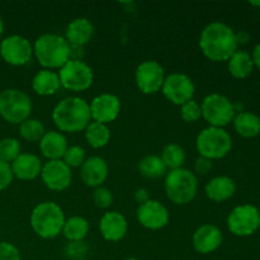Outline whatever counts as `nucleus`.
Returning a JSON list of instances; mask_svg holds the SVG:
<instances>
[{"label": "nucleus", "instance_id": "nucleus-1", "mask_svg": "<svg viewBox=\"0 0 260 260\" xmlns=\"http://www.w3.org/2000/svg\"><path fill=\"white\" fill-rule=\"evenodd\" d=\"M235 30L222 22H212L206 25L200 36V48L211 61L221 62L238 51Z\"/></svg>", "mask_w": 260, "mask_h": 260}, {"label": "nucleus", "instance_id": "nucleus-2", "mask_svg": "<svg viewBox=\"0 0 260 260\" xmlns=\"http://www.w3.org/2000/svg\"><path fill=\"white\" fill-rule=\"evenodd\" d=\"M52 121L60 132L75 134L85 131L91 122L90 107L80 96H68L58 102L52 111Z\"/></svg>", "mask_w": 260, "mask_h": 260}, {"label": "nucleus", "instance_id": "nucleus-3", "mask_svg": "<svg viewBox=\"0 0 260 260\" xmlns=\"http://www.w3.org/2000/svg\"><path fill=\"white\" fill-rule=\"evenodd\" d=\"M71 46L62 36L55 33H45L36 40L33 45V55L38 63L47 70H60L70 60Z\"/></svg>", "mask_w": 260, "mask_h": 260}, {"label": "nucleus", "instance_id": "nucleus-4", "mask_svg": "<svg viewBox=\"0 0 260 260\" xmlns=\"http://www.w3.org/2000/svg\"><path fill=\"white\" fill-rule=\"evenodd\" d=\"M65 213L57 203L52 201L42 202L33 208L30 213V226L36 235L42 239H55L62 233Z\"/></svg>", "mask_w": 260, "mask_h": 260}, {"label": "nucleus", "instance_id": "nucleus-5", "mask_svg": "<svg viewBox=\"0 0 260 260\" xmlns=\"http://www.w3.org/2000/svg\"><path fill=\"white\" fill-rule=\"evenodd\" d=\"M164 188L170 202L184 206L192 202L197 196L198 179L194 173L185 168L169 170L165 175Z\"/></svg>", "mask_w": 260, "mask_h": 260}, {"label": "nucleus", "instance_id": "nucleus-6", "mask_svg": "<svg viewBox=\"0 0 260 260\" xmlns=\"http://www.w3.org/2000/svg\"><path fill=\"white\" fill-rule=\"evenodd\" d=\"M196 147L200 156L207 157L213 161L222 159L231 151L233 139L225 128L210 126L198 134Z\"/></svg>", "mask_w": 260, "mask_h": 260}, {"label": "nucleus", "instance_id": "nucleus-7", "mask_svg": "<svg viewBox=\"0 0 260 260\" xmlns=\"http://www.w3.org/2000/svg\"><path fill=\"white\" fill-rule=\"evenodd\" d=\"M32 102L27 93L19 89H5L0 93V116L12 124H20L29 118Z\"/></svg>", "mask_w": 260, "mask_h": 260}, {"label": "nucleus", "instance_id": "nucleus-8", "mask_svg": "<svg viewBox=\"0 0 260 260\" xmlns=\"http://www.w3.org/2000/svg\"><path fill=\"white\" fill-rule=\"evenodd\" d=\"M202 118L210 124L211 127H220L223 128L231 123L235 117L234 104L228 96L221 94L213 93L205 96L201 104Z\"/></svg>", "mask_w": 260, "mask_h": 260}, {"label": "nucleus", "instance_id": "nucleus-9", "mask_svg": "<svg viewBox=\"0 0 260 260\" xmlns=\"http://www.w3.org/2000/svg\"><path fill=\"white\" fill-rule=\"evenodd\" d=\"M61 86L71 91H84L93 85L94 74L83 60H69L58 70Z\"/></svg>", "mask_w": 260, "mask_h": 260}, {"label": "nucleus", "instance_id": "nucleus-10", "mask_svg": "<svg viewBox=\"0 0 260 260\" xmlns=\"http://www.w3.org/2000/svg\"><path fill=\"white\" fill-rule=\"evenodd\" d=\"M260 228V212L253 205H241L234 208L228 216V229L240 238L250 236Z\"/></svg>", "mask_w": 260, "mask_h": 260}, {"label": "nucleus", "instance_id": "nucleus-11", "mask_svg": "<svg viewBox=\"0 0 260 260\" xmlns=\"http://www.w3.org/2000/svg\"><path fill=\"white\" fill-rule=\"evenodd\" d=\"M161 91L170 103L175 106H183L187 102L192 101L196 88L189 76L185 74L174 73L165 76Z\"/></svg>", "mask_w": 260, "mask_h": 260}, {"label": "nucleus", "instance_id": "nucleus-12", "mask_svg": "<svg viewBox=\"0 0 260 260\" xmlns=\"http://www.w3.org/2000/svg\"><path fill=\"white\" fill-rule=\"evenodd\" d=\"M0 55L7 63L12 66H23L33 56V46L23 36L13 35L4 38L0 43Z\"/></svg>", "mask_w": 260, "mask_h": 260}, {"label": "nucleus", "instance_id": "nucleus-13", "mask_svg": "<svg viewBox=\"0 0 260 260\" xmlns=\"http://www.w3.org/2000/svg\"><path fill=\"white\" fill-rule=\"evenodd\" d=\"M164 80V68L157 61H144L137 66L136 73H135V81L141 93H157L161 89Z\"/></svg>", "mask_w": 260, "mask_h": 260}, {"label": "nucleus", "instance_id": "nucleus-14", "mask_svg": "<svg viewBox=\"0 0 260 260\" xmlns=\"http://www.w3.org/2000/svg\"><path fill=\"white\" fill-rule=\"evenodd\" d=\"M40 177L48 189L61 192L71 184L73 173L62 160H50L42 165Z\"/></svg>", "mask_w": 260, "mask_h": 260}, {"label": "nucleus", "instance_id": "nucleus-15", "mask_svg": "<svg viewBox=\"0 0 260 260\" xmlns=\"http://www.w3.org/2000/svg\"><path fill=\"white\" fill-rule=\"evenodd\" d=\"M137 221L147 230L156 231L169 222V211L159 201L149 200L139 206L136 211Z\"/></svg>", "mask_w": 260, "mask_h": 260}, {"label": "nucleus", "instance_id": "nucleus-16", "mask_svg": "<svg viewBox=\"0 0 260 260\" xmlns=\"http://www.w3.org/2000/svg\"><path fill=\"white\" fill-rule=\"evenodd\" d=\"M91 119L94 122L108 124L116 121L121 112V101L117 95L109 93L95 96L89 104Z\"/></svg>", "mask_w": 260, "mask_h": 260}, {"label": "nucleus", "instance_id": "nucleus-17", "mask_svg": "<svg viewBox=\"0 0 260 260\" xmlns=\"http://www.w3.org/2000/svg\"><path fill=\"white\" fill-rule=\"evenodd\" d=\"M223 240L220 229L211 223L200 226L192 238L193 248L200 254H211L217 250Z\"/></svg>", "mask_w": 260, "mask_h": 260}, {"label": "nucleus", "instance_id": "nucleus-18", "mask_svg": "<svg viewBox=\"0 0 260 260\" xmlns=\"http://www.w3.org/2000/svg\"><path fill=\"white\" fill-rule=\"evenodd\" d=\"M128 223L126 217L118 211H108L99 221V231L104 240L119 241L126 236Z\"/></svg>", "mask_w": 260, "mask_h": 260}, {"label": "nucleus", "instance_id": "nucleus-19", "mask_svg": "<svg viewBox=\"0 0 260 260\" xmlns=\"http://www.w3.org/2000/svg\"><path fill=\"white\" fill-rule=\"evenodd\" d=\"M80 177L86 187H102L108 177V164L101 156L88 157L80 167Z\"/></svg>", "mask_w": 260, "mask_h": 260}, {"label": "nucleus", "instance_id": "nucleus-20", "mask_svg": "<svg viewBox=\"0 0 260 260\" xmlns=\"http://www.w3.org/2000/svg\"><path fill=\"white\" fill-rule=\"evenodd\" d=\"M94 36V25L88 18L79 17L69 23L66 27L65 40L70 46L84 47L91 41Z\"/></svg>", "mask_w": 260, "mask_h": 260}, {"label": "nucleus", "instance_id": "nucleus-21", "mask_svg": "<svg viewBox=\"0 0 260 260\" xmlns=\"http://www.w3.org/2000/svg\"><path fill=\"white\" fill-rule=\"evenodd\" d=\"M13 175L19 180H33L41 175L42 162L35 154L23 152L10 164Z\"/></svg>", "mask_w": 260, "mask_h": 260}, {"label": "nucleus", "instance_id": "nucleus-22", "mask_svg": "<svg viewBox=\"0 0 260 260\" xmlns=\"http://www.w3.org/2000/svg\"><path fill=\"white\" fill-rule=\"evenodd\" d=\"M68 147V140L58 131L46 132L40 141L41 152L48 161L50 160H62Z\"/></svg>", "mask_w": 260, "mask_h": 260}, {"label": "nucleus", "instance_id": "nucleus-23", "mask_svg": "<svg viewBox=\"0 0 260 260\" xmlns=\"http://www.w3.org/2000/svg\"><path fill=\"white\" fill-rule=\"evenodd\" d=\"M206 196L213 202H225L234 197L236 192V184L230 177H215L207 183L205 188Z\"/></svg>", "mask_w": 260, "mask_h": 260}, {"label": "nucleus", "instance_id": "nucleus-24", "mask_svg": "<svg viewBox=\"0 0 260 260\" xmlns=\"http://www.w3.org/2000/svg\"><path fill=\"white\" fill-rule=\"evenodd\" d=\"M58 74L53 70L42 69L32 79V89L36 94L41 96L52 95L60 89Z\"/></svg>", "mask_w": 260, "mask_h": 260}, {"label": "nucleus", "instance_id": "nucleus-25", "mask_svg": "<svg viewBox=\"0 0 260 260\" xmlns=\"http://www.w3.org/2000/svg\"><path fill=\"white\" fill-rule=\"evenodd\" d=\"M233 123L235 131L245 139H253L260 134V118L251 112L244 111L235 114Z\"/></svg>", "mask_w": 260, "mask_h": 260}, {"label": "nucleus", "instance_id": "nucleus-26", "mask_svg": "<svg viewBox=\"0 0 260 260\" xmlns=\"http://www.w3.org/2000/svg\"><path fill=\"white\" fill-rule=\"evenodd\" d=\"M228 68L235 79H245L254 70V62L250 53L246 51H236L228 61Z\"/></svg>", "mask_w": 260, "mask_h": 260}, {"label": "nucleus", "instance_id": "nucleus-27", "mask_svg": "<svg viewBox=\"0 0 260 260\" xmlns=\"http://www.w3.org/2000/svg\"><path fill=\"white\" fill-rule=\"evenodd\" d=\"M89 233V222L81 216H73L63 223L62 235L70 243H79L86 238Z\"/></svg>", "mask_w": 260, "mask_h": 260}, {"label": "nucleus", "instance_id": "nucleus-28", "mask_svg": "<svg viewBox=\"0 0 260 260\" xmlns=\"http://www.w3.org/2000/svg\"><path fill=\"white\" fill-rule=\"evenodd\" d=\"M85 140L93 149H102L111 141V131L107 124L93 121L85 128Z\"/></svg>", "mask_w": 260, "mask_h": 260}, {"label": "nucleus", "instance_id": "nucleus-29", "mask_svg": "<svg viewBox=\"0 0 260 260\" xmlns=\"http://www.w3.org/2000/svg\"><path fill=\"white\" fill-rule=\"evenodd\" d=\"M139 170L142 177L147 179H159L167 175V167L157 155H147L139 161Z\"/></svg>", "mask_w": 260, "mask_h": 260}, {"label": "nucleus", "instance_id": "nucleus-30", "mask_svg": "<svg viewBox=\"0 0 260 260\" xmlns=\"http://www.w3.org/2000/svg\"><path fill=\"white\" fill-rule=\"evenodd\" d=\"M160 157H161L162 162L165 164L167 169H180V168H183V165L185 162V151L180 145L168 144L162 149Z\"/></svg>", "mask_w": 260, "mask_h": 260}, {"label": "nucleus", "instance_id": "nucleus-31", "mask_svg": "<svg viewBox=\"0 0 260 260\" xmlns=\"http://www.w3.org/2000/svg\"><path fill=\"white\" fill-rule=\"evenodd\" d=\"M19 134L25 141L40 142L46 134V129L40 119L28 118L19 124Z\"/></svg>", "mask_w": 260, "mask_h": 260}, {"label": "nucleus", "instance_id": "nucleus-32", "mask_svg": "<svg viewBox=\"0 0 260 260\" xmlns=\"http://www.w3.org/2000/svg\"><path fill=\"white\" fill-rule=\"evenodd\" d=\"M20 152V142L13 137L0 140V160L8 164H12L17 159Z\"/></svg>", "mask_w": 260, "mask_h": 260}, {"label": "nucleus", "instance_id": "nucleus-33", "mask_svg": "<svg viewBox=\"0 0 260 260\" xmlns=\"http://www.w3.org/2000/svg\"><path fill=\"white\" fill-rule=\"evenodd\" d=\"M86 160V152L81 146L74 145V146L68 147L65 155L62 157V161L68 165L69 168H79L84 164Z\"/></svg>", "mask_w": 260, "mask_h": 260}, {"label": "nucleus", "instance_id": "nucleus-34", "mask_svg": "<svg viewBox=\"0 0 260 260\" xmlns=\"http://www.w3.org/2000/svg\"><path fill=\"white\" fill-rule=\"evenodd\" d=\"M180 117L187 123H196L202 118L201 106L196 101H189L180 106Z\"/></svg>", "mask_w": 260, "mask_h": 260}, {"label": "nucleus", "instance_id": "nucleus-35", "mask_svg": "<svg viewBox=\"0 0 260 260\" xmlns=\"http://www.w3.org/2000/svg\"><path fill=\"white\" fill-rule=\"evenodd\" d=\"M93 200L96 207L99 208H108L113 203V194L108 188L99 187L95 188L93 193Z\"/></svg>", "mask_w": 260, "mask_h": 260}, {"label": "nucleus", "instance_id": "nucleus-36", "mask_svg": "<svg viewBox=\"0 0 260 260\" xmlns=\"http://www.w3.org/2000/svg\"><path fill=\"white\" fill-rule=\"evenodd\" d=\"M0 260H20V253L17 246L2 241L0 243Z\"/></svg>", "mask_w": 260, "mask_h": 260}, {"label": "nucleus", "instance_id": "nucleus-37", "mask_svg": "<svg viewBox=\"0 0 260 260\" xmlns=\"http://www.w3.org/2000/svg\"><path fill=\"white\" fill-rule=\"evenodd\" d=\"M13 178L14 175H13L10 164L0 160V190H4L5 188L9 187L10 183L13 182Z\"/></svg>", "mask_w": 260, "mask_h": 260}, {"label": "nucleus", "instance_id": "nucleus-38", "mask_svg": "<svg viewBox=\"0 0 260 260\" xmlns=\"http://www.w3.org/2000/svg\"><path fill=\"white\" fill-rule=\"evenodd\" d=\"M66 253L71 259H81L86 253V248L84 246L83 241L79 243H70L66 248Z\"/></svg>", "mask_w": 260, "mask_h": 260}, {"label": "nucleus", "instance_id": "nucleus-39", "mask_svg": "<svg viewBox=\"0 0 260 260\" xmlns=\"http://www.w3.org/2000/svg\"><path fill=\"white\" fill-rule=\"evenodd\" d=\"M212 168V160L207 159V157L200 156L194 162V170L198 175H207L208 173H211Z\"/></svg>", "mask_w": 260, "mask_h": 260}, {"label": "nucleus", "instance_id": "nucleus-40", "mask_svg": "<svg viewBox=\"0 0 260 260\" xmlns=\"http://www.w3.org/2000/svg\"><path fill=\"white\" fill-rule=\"evenodd\" d=\"M149 200H150L149 190L145 189V188H139V189L135 192V201L139 203V206L142 205V203L147 202Z\"/></svg>", "mask_w": 260, "mask_h": 260}, {"label": "nucleus", "instance_id": "nucleus-41", "mask_svg": "<svg viewBox=\"0 0 260 260\" xmlns=\"http://www.w3.org/2000/svg\"><path fill=\"white\" fill-rule=\"evenodd\" d=\"M235 35H236V42H238V46L246 45V43L250 42V35H249L248 32H245V30H241V32L235 33Z\"/></svg>", "mask_w": 260, "mask_h": 260}, {"label": "nucleus", "instance_id": "nucleus-42", "mask_svg": "<svg viewBox=\"0 0 260 260\" xmlns=\"http://www.w3.org/2000/svg\"><path fill=\"white\" fill-rule=\"evenodd\" d=\"M251 58H253V62H254V66H256V68L260 70V43L254 47V51H253V55H251Z\"/></svg>", "mask_w": 260, "mask_h": 260}, {"label": "nucleus", "instance_id": "nucleus-43", "mask_svg": "<svg viewBox=\"0 0 260 260\" xmlns=\"http://www.w3.org/2000/svg\"><path fill=\"white\" fill-rule=\"evenodd\" d=\"M3 32H4V22H3L2 17H0V38H2Z\"/></svg>", "mask_w": 260, "mask_h": 260}, {"label": "nucleus", "instance_id": "nucleus-44", "mask_svg": "<svg viewBox=\"0 0 260 260\" xmlns=\"http://www.w3.org/2000/svg\"><path fill=\"white\" fill-rule=\"evenodd\" d=\"M251 5H253V7H260V2H253V3H250Z\"/></svg>", "mask_w": 260, "mask_h": 260}, {"label": "nucleus", "instance_id": "nucleus-45", "mask_svg": "<svg viewBox=\"0 0 260 260\" xmlns=\"http://www.w3.org/2000/svg\"><path fill=\"white\" fill-rule=\"evenodd\" d=\"M124 260H140V259H137V258H127V259H124Z\"/></svg>", "mask_w": 260, "mask_h": 260}, {"label": "nucleus", "instance_id": "nucleus-46", "mask_svg": "<svg viewBox=\"0 0 260 260\" xmlns=\"http://www.w3.org/2000/svg\"><path fill=\"white\" fill-rule=\"evenodd\" d=\"M0 61H2V55H0Z\"/></svg>", "mask_w": 260, "mask_h": 260}]
</instances>
